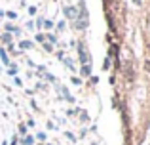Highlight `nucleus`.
<instances>
[{
	"label": "nucleus",
	"mask_w": 150,
	"mask_h": 145,
	"mask_svg": "<svg viewBox=\"0 0 150 145\" xmlns=\"http://www.w3.org/2000/svg\"><path fill=\"white\" fill-rule=\"evenodd\" d=\"M146 71H150V61H146Z\"/></svg>",
	"instance_id": "obj_6"
},
{
	"label": "nucleus",
	"mask_w": 150,
	"mask_h": 145,
	"mask_svg": "<svg viewBox=\"0 0 150 145\" xmlns=\"http://www.w3.org/2000/svg\"><path fill=\"white\" fill-rule=\"evenodd\" d=\"M65 14H67V17H69V19H76V17H80V15H78V10H76V8H70V6H67V8H65Z\"/></svg>",
	"instance_id": "obj_1"
},
{
	"label": "nucleus",
	"mask_w": 150,
	"mask_h": 145,
	"mask_svg": "<svg viewBox=\"0 0 150 145\" xmlns=\"http://www.w3.org/2000/svg\"><path fill=\"white\" fill-rule=\"evenodd\" d=\"M78 50H80V57H82V61H84V63H88V61H89V57L86 56V50H84V44H80V48H78Z\"/></svg>",
	"instance_id": "obj_2"
},
{
	"label": "nucleus",
	"mask_w": 150,
	"mask_h": 145,
	"mask_svg": "<svg viewBox=\"0 0 150 145\" xmlns=\"http://www.w3.org/2000/svg\"><path fill=\"white\" fill-rule=\"evenodd\" d=\"M30 46H33L30 42H21V48H25V50H27V48H30Z\"/></svg>",
	"instance_id": "obj_3"
},
{
	"label": "nucleus",
	"mask_w": 150,
	"mask_h": 145,
	"mask_svg": "<svg viewBox=\"0 0 150 145\" xmlns=\"http://www.w3.org/2000/svg\"><path fill=\"white\" fill-rule=\"evenodd\" d=\"M23 141H25L27 145H30V143H33V138H29V136H27V138H25V139H23Z\"/></svg>",
	"instance_id": "obj_4"
},
{
	"label": "nucleus",
	"mask_w": 150,
	"mask_h": 145,
	"mask_svg": "<svg viewBox=\"0 0 150 145\" xmlns=\"http://www.w3.org/2000/svg\"><path fill=\"white\" fill-rule=\"evenodd\" d=\"M0 56H2V59H4V63H8V57H6V54L2 52V50H0Z\"/></svg>",
	"instance_id": "obj_5"
}]
</instances>
